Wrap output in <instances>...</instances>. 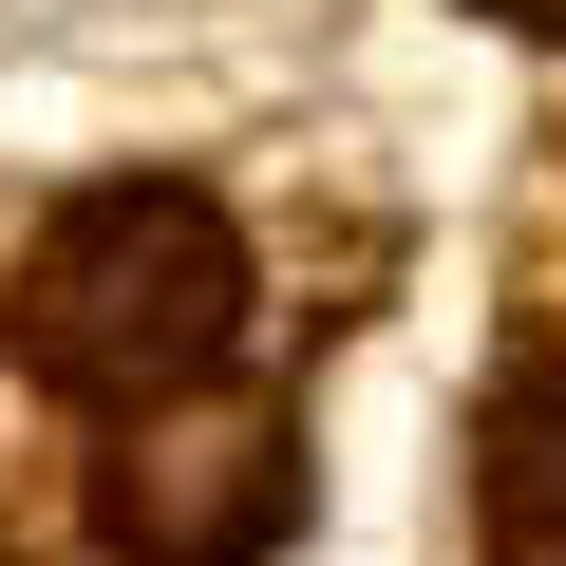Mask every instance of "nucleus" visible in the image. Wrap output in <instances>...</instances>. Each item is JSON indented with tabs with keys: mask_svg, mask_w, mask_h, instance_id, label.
Here are the masks:
<instances>
[{
	"mask_svg": "<svg viewBox=\"0 0 566 566\" xmlns=\"http://www.w3.org/2000/svg\"><path fill=\"white\" fill-rule=\"evenodd\" d=\"M245 322V245L189 170H95L39 245H20V359L95 416H151V397H208Z\"/></svg>",
	"mask_w": 566,
	"mask_h": 566,
	"instance_id": "nucleus-1",
	"label": "nucleus"
},
{
	"mask_svg": "<svg viewBox=\"0 0 566 566\" xmlns=\"http://www.w3.org/2000/svg\"><path fill=\"white\" fill-rule=\"evenodd\" d=\"M303 528V416L283 397H151L114 434V547L133 566H264Z\"/></svg>",
	"mask_w": 566,
	"mask_h": 566,
	"instance_id": "nucleus-2",
	"label": "nucleus"
},
{
	"mask_svg": "<svg viewBox=\"0 0 566 566\" xmlns=\"http://www.w3.org/2000/svg\"><path fill=\"white\" fill-rule=\"evenodd\" d=\"M472 510H491V566H566V340H528L472 416Z\"/></svg>",
	"mask_w": 566,
	"mask_h": 566,
	"instance_id": "nucleus-3",
	"label": "nucleus"
}]
</instances>
